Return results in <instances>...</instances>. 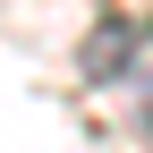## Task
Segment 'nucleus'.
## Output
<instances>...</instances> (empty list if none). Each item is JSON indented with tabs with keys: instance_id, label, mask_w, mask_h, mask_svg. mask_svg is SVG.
<instances>
[{
	"instance_id": "obj_1",
	"label": "nucleus",
	"mask_w": 153,
	"mask_h": 153,
	"mask_svg": "<svg viewBox=\"0 0 153 153\" xmlns=\"http://www.w3.org/2000/svg\"><path fill=\"white\" fill-rule=\"evenodd\" d=\"M136 51H145V26L136 17H102V26L85 34V51H76V68H85V85H119Z\"/></svg>"
}]
</instances>
